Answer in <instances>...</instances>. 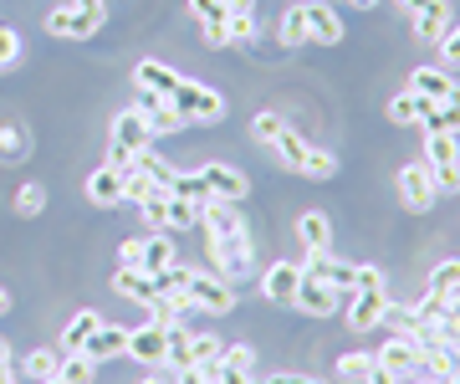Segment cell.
<instances>
[{
  "label": "cell",
  "mask_w": 460,
  "mask_h": 384,
  "mask_svg": "<svg viewBox=\"0 0 460 384\" xmlns=\"http://www.w3.org/2000/svg\"><path fill=\"white\" fill-rule=\"evenodd\" d=\"M292 308H302L307 317H332L338 308H343V298H338L328 282H317V277H307V272H302V287H296Z\"/></svg>",
  "instance_id": "cell-14"
},
{
  "label": "cell",
  "mask_w": 460,
  "mask_h": 384,
  "mask_svg": "<svg viewBox=\"0 0 460 384\" xmlns=\"http://www.w3.org/2000/svg\"><path fill=\"white\" fill-rule=\"evenodd\" d=\"M445 26H450V0H429L425 11L414 16V36H420V41H440Z\"/></svg>",
  "instance_id": "cell-26"
},
{
  "label": "cell",
  "mask_w": 460,
  "mask_h": 384,
  "mask_svg": "<svg viewBox=\"0 0 460 384\" xmlns=\"http://www.w3.org/2000/svg\"><path fill=\"white\" fill-rule=\"evenodd\" d=\"M220 359L235 364V369H246V374H256V349H251V344H235V349H226Z\"/></svg>",
  "instance_id": "cell-51"
},
{
  "label": "cell",
  "mask_w": 460,
  "mask_h": 384,
  "mask_svg": "<svg viewBox=\"0 0 460 384\" xmlns=\"http://www.w3.org/2000/svg\"><path fill=\"white\" fill-rule=\"evenodd\" d=\"M169 108H174L184 123H215V118H226V98L210 93L205 83H190V77H180V87L169 93Z\"/></svg>",
  "instance_id": "cell-2"
},
{
  "label": "cell",
  "mask_w": 460,
  "mask_h": 384,
  "mask_svg": "<svg viewBox=\"0 0 460 384\" xmlns=\"http://www.w3.org/2000/svg\"><path fill=\"white\" fill-rule=\"evenodd\" d=\"M190 16L205 26V41H210V47H230V41H226L230 0H190Z\"/></svg>",
  "instance_id": "cell-17"
},
{
  "label": "cell",
  "mask_w": 460,
  "mask_h": 384,
  "mask_svg": "<svg viewBox=\"0 0 460 384\" xmlns=\"http://www.w3.org/2000/svg\"><path fill=\"white\" fill-rule=\"evenodd\" d=\"M220 338H210V334H195L190 338V364H215V359H220Z\"/></svg>",
  "instance_id": "cell-47"
},
{
  "label": "cell",
  "mask_w": 460,
  "mask_h": 384,
  "mask_svg": "<svg viewBox=\"0 0 460 384\" xmlns=\"http://www.w3.org/2000/svg\"><path fill=\"white\" fill-rule=\"evenodd\" d=\"M113 292H118V298H128V302H148L154 292H159V282H154L148 272H138V267H123L113 277Z\"/></svg>",
  "instance_id": "cell-25"
},
{
  "label": "cell",
  "mask_w": 460,
  "mask_h": 384,
  "mask_svg": "<svg viewBox=\"0 0 460 384\" xmlns=\"http://www.w3.org/2000/svg\"><path fill=\"white\" fill-rule=\"evenodd\" d=\"M368 374H374V353H343V359H338V380L363 384Z\"/></svg>",
  "instance_id": "cell-41"
},
{
  "label": "cell",
  "mask_w": 460,
  "mask_h": 384,
  "mask_svg": "<svg viewBox=\"0 0 460 384\" xmlns=\"http://www.w3.org/2000/svg\"><path fill=\"white\" fill-rule=\"evenodd\" d=\"M420 123H425V134H460V108L450 98H445V103H425Z\"/></svg>",
  "instance_id": "cell-27"
},
{
  "label": "cell",
  "mask_w": 460,
  "mask_h": 384,
  "mask_svg": "<svg viewBox=\"0 0 460 384\" xmlns=\"http://www.w3.org/2000/svg\"><path fill=\"white\" fill-rule=\"evenodd\" d=\"M425 169L435 190H460V134H425Z\"/></svg>",
  "instance_id": "cell-3"
},
{
  "label": "cell",
  "mask_w": 460,
  "mask_h": 384,
  "mask_svg": "<svg viewBox=\"0 0 460 384\" xmlns=\"http://www.w3.org/2000/svg\"><path fill=\"white\" fill-rule=\"evenodd\" d=\"M348 5H353V11H374L378 0H348Z\"/></svg>",
  "instance_id": "cell-58"
},
{
  "label": "cell",
  "mask_w": 460,
  "mask_h": 384,
  "mask_svg": "<svg viewBox=\"0 0 460 384\" xmlns=\"http://www.w3.org/2000/svg\"><path fill=\"white\" fill-rule=\"evenodd\" d=\"M57 369H62V353H57V349H36V353H26L21 374H26L31 384H41V380H51Z\"/></svg>",
  "instance_id": "cell-34"
},
{
  "label": "cell",
  "mask_w": 460,
  "mask_h": 384,
  "mask_svg": "<svg viewBox=\"0 0 460 384\" xmlns=\"http://www.w3.org/2000/svg\"><path fill=\"white\" fill-rule=\"evenodd\" d=\"M226 41H230V47H251V41H256V16H251V11H230Z\"/></svg>",
  "instance_id": "cell-37"
},
{
  "label": "cell",
  "mask_w": 460,
  "mask_h": 384,
  "mask_svg": "<svg viewBox=\"0 0 460 384\" xmlns=\"http://www.w3.org/2000/svg\"><path fill=\"white\" fill-rule=\"evenodd\" d=\"M281 41H287V47H302V41H313V36H307V21H302V5H292V11L281 16Z\"/></svg>",
  "instance_id": "cell-43"
},
{
  "label": "cell",
  "mask_w": 460,
  "mask_h": 384,
  "mask_svg": "<svg viewBox=\"0 0 460 384\" xmlns=\"http://www.w3.org/2000/svg\"><path fill=\"white\" fill-rule=\"evenodd\" d=\"M102 21H108V5L102 0H66V5H57L47 16V31L57 41H87Z\"/></svg>",
  "instance_id": "cell-1"
},
{
  "label": "cell",
  "mask_w": 460,
  "mask_h": 384,
  "mask_svg": "<svg viewBox=\"0 0 460 384\" xmlns=\"http://www.w3.org/2000/svg\"><path fill=\"white\" fill-rule=\"evenodd\" d=\"M435 47H440L445 72H460V21H450V26H445V36L435 41Z\"/></svg>",
  "instance_id": "cell-42"
},
{
  "label": "cell",
  "mask_w": 460,
  "mask_h": 384,
  "mask_svg": "<svg viewBox=\"0 0 460 384\" xmlns=\"http://www.w3.org/2000/svg\"><path fill=\"white\" fill-rule=\"evenodd\" d=\"M144 384H174V380H169V374H148Z\"/></svg>",
  "instance_id": "cell-60"
},
{
  "label": "cell",
  "mask_w": 460,
  "mask_h": 384,
  "mask_svg": "<svg viewBox=\"0 0 460 384\" xmlns=\"http://www.w3.org/2000/svg\"><path fill=\"white\" fill-rule=\"evenodd\" d=\"M169 195H180V201H195V205H205L210 195H205V180L199 174H174V184H169Z\"/></svg>",
  "instance_id": "cell-44"
},
{
  "label": "cell",
  "mask_w": 460,
  "mask_h": 384,
  "mask_svg": "<svg viewBox=\"0 0 460 384\" xmlns=\"http://www.w3.org/2000/svg\"><path fill=\"white\" fill-rule=\"evenodd\" d=\"M205 369H210V380H215V384H256V374H246V369L226 364V359H215V364H205Z\"/></svg>",
  "instance_id": "cell-48"
},
{
  "label": "cell",
  "mask_w": 460,
  "mask_h": 384,
  "mask_svg": "<svg viewBox=\"0 0 460 384\" xmlns=\"http://www.w3.org/2000/svg\"><path fill=\"white\" fill-rule=\"evenodd\" d=\"M450 87H456V77H450L445 67H414L410 72V93H420L425 103H445Z\"/></svg>",
  "instance_id": "cell-22"
},
{
  "label": "cell",
  "mask_w": 460,
  "mask_h": 384,
  "mask_svg": "<svg viewBox=\"0 0 460 384\" xmlns=\"http://www.w3.org/2000/svg\"><path fill=\"white\" fill-rule=\"evenodd\" d=\"M148 144H154V134H148V123L138 113H118L113 118V134H108V165L113 169H128L133 165V154H144Z\"/></svg>",
  "instance_id": "cell-4"
},
{
  "label": "cell",
  "mask_w": 460,
  "mask_h": 384,
  "mask_svg": "<svg viewBox=\"0 0 460 384\" xmlns=\"http://www.w3.org/2000/svg\"><path fill=\"white\" fill-rule=\"evenodd\" d=\"M159 184L148 180L144 169H123V205H133V201H148Z\"/></svg>",
  "instance_id": "cell-39"
},
{
  "label": "cell",
  "mask_w": 460,
  "mask_h": 384,
  "mask_svg": "<svg viewBox=\"0 0 460 384\" xmlns=\"http://www.w3.org/2000/svg\"><path fill=\"white\" fill-rule=\"evenodd\" d=\"M281 129H287V118H281V113H256V118H251V138H256V144H271Z\"/></svg>",
  "instance_id": "cell-45"
},
{
  "label": "cell",
  "mask_w": 460,
  "mask_h": 384,
  "mask_svg": "<svg viewBox=\"0 0 460 384\" xmlns=\"http://www.w3.org/2000/svg\"><path fill=\"white\" fill-rule=\"evenodd\" d=\"M87 201L93 205H123V169L98 165L87 174Z\"/></svg>",
  "instance_id": "cell-20"
},
{
  "label": "cell",
  "mask_w": 460,
  "mask_h": 384,
  "mask_svg": "<svg viewBox=\"0 0 460 384\" xmlns=\"http://www.w3.org/2000/svg\"><path fill=\"white\" fill-rule=\"evenodd\" d=\"M296 241H302V251H307V256L332 251V220L323 216V210H307V216L296 220Z\"/></svg>",
  "instance_id": "cell-21"
},
{
  "label": "cell",
  "mask_w": 460,
  "mask_h": 384,
  "mask_svg": "<svg viewBox=\"0 0 460 384\" xmlns=\"http://www.w3.org/2000/svg\"><path fill=\"white\" fill-rule=\"evenodd\" d=\"M190 328H184V323H174V328H169V353H164V369H190Z\"/></svg>",
  "instance_id": "cell-36"
},
{
  "label": "cell",
  "mask_w": 460,
  "mask_h": 384,
  "mask_svg": "<svg viewBox=\"0 0 460 384\" xmlns=\"http://www.w3.org/2000/svg\"><path fill=\"white\" fill-rule=\"evenodd\" d=\"M271 149H277L281 169H292V174H302V169H307V154H313V144H307V138L296 134L292 123H287V129H281V134L271 138Z\"/></svg>",
  "instance_id": "cell-23"
},
{
  "label": "cell",
  "mask_w": 460,
  "mask_h": 384,
  "mask_svg": "<svg viewBox=\"0 0 460 384\" xmlns=\"http://www.w3.org/2000/svg\"><path fill=\"white\" fill-rule=\"evenodd\" d=\"M0 364H11V349H5V338H0Z\"/></svg>",
  "instance_id": "cell-61"
},
{
  "label": "cell",
  "mask_w": 460,
  "mask_h": 384,
  "mask_svg": "<svg viewBox=\"0 0 460 384\" xmlns=\"http://www.w3.org/2000/svg\"><path fill=\"white\" fill-rule=\"evenodd\" d=\"M98 323H102V317L93 313V308L72 317V323H66V334H62V353H83V349H87V338L98 334Z\"/></svg>",
  "instance_id": "cell-29"
},
{
  "label": "cell",
  "mask_w": 460,
  "mask_h": 384,
  "mask_svg": "<svg viewBox=\"0 0 460 384\" xmlns=\"http://www.w3.org/2000/svg\"><path fill=\"white\" fill-rule=\"evenodd\" d=\"M420 113H425V98L420 93H399L389 103V123H420Z\"/></svg>",
  "instance_id": "cell-38"
},
{
  "label": "cell",
  "mask_w": 460,
  "mask_h": 384,
  "mask_svg": "<svg viewBox=\"0 0 460 384\" xmlns=\"http://www.w3.org/2000/svg\"><path fill=\"white\" fill-rule=\"evenodd\" d=\"M164 195H169V190H164ZM190 226H199V205L169 195V201H164V231H190Z\"/></svg>",
  "instance_id": "cell-32"
},
{
  "label": "cell",
  "mask_w": 460,
  "mask_h": 384,
  "mask_svg": "<svg viewBox=\"0 0 460 384\" xmlns=\"http://www.w3.org/2000/svg\"><path fill=\"white\" fill-rule=\"evenodd\" d=\"M123 349H128V328L123 323H98V334L87 338V359L93 364H108V359H123Z\"/></svg>",
  "instance_id": "cell-18"
},
{
  "label": "cell",
  "mask_w": 460,
  "mask_h": 384,
  "mask_svg": "<svg viewBox=\"0 0 460 384\" xmlns=\"http://www.w3.org/2000/svg\"><path fill=\"white\" fill-rule=\"evenodd\" d=\"M133 359V364L144 369H164V353H169V328L164 323H154L148 317L144 328H128V349H123Z\"/></svg>",
  "instance_id": "cell-10"
},
{
  "label": "cell",
  "mask_w": 460,
  "mask_h": 384,
  "mask_svg": "<svg viewBox=\"0 0 460 384\" xmlns=\"http://www.w3.org/2000/svg\"><path fill=\"white\" fill-rule=\"evenodd\" d=\"M302 272H307V277H317V282H328L338 298H353V272H358V267H353V262H338L332 251L307 256V262H302Z\"/></svg>",
  "instance_id": "cell-13"
},
{
  "label": "cell",
  "mask_w": 460,
  "mask_h": 384,
  "mask_svg": "<svg viewBox=\"0 0 460 384\" xmlns=\"http://www.w3.org/2000/svg\"><path fill=\"white\" fill-rule=\"evenodd\" d=\"M302 287V262H271L261 277V298L266 302H292Z\"/></svg>",
  "instance_id": "cell-16"
},
{
  "label": "cell",
  "mask_w": 460,
  "mask_h": 384,
  "mask_svg": "<svg viewBox=\"0 0 460 384\" xmlns=\"http://www.w3.org/2000/svg\"><path fill=\"white\" fill-rule=\"evenodd\" d=\"M374 364H378V369H389L399 384L425 380V353L414 349V338H410V334H394V338H389V344L374 353Z\"/></svg>",
  "instance_id": "cell-6"
},
{
  "label": "cell",
  "mask_w": 460,
  "mask_h": 384,
  "mask_svg": "<svg viewBox=\"0 0 460 384\" xmlns=\"http://www.w3.org/2000/svg\"><path fill=\"white\" fill-rule=\"evenodd\" d=\"M118 256H123V267H138V256H144V236H128V241L118 246Z\"/></svg>",
  "instance_id": "cell-52"
},
{
  "label": "cell",
  "mask_w": 460,
  "mask_h": 384,
  "mask_svg": "<svg viewBox=\"0 0 460 384\" xmlns=\"http://www.w3.org/2000/svg\"><path fill=\"white\" fill-rule=\"evenodd\" d=\"M174 384H215V380H210V369H205V364H190V369L174 374Z\"/></svg>",
  "instance_id": "cell-53"
},
{
  "label": "cell",
  "mask_w": 460,
  "mask_h": 384,
  "mask_svg": "<svg viewBox=\"0 0 460 384\" xmlns=\"http://www.w3.org/2000/svg\"><path fill=\"white\" fill-rule=\"evenodd\" d=\"M302 21H307V36H313L317 47H338L343 41V21H338V11H332L328 0H307Z\"/></svg>",
  "instance_id": "cell-15"
},
{
  "label": "cell",
  "mask_w": 460,
  "mask_h": 384,
  "mask_svg": "<svg viewBox=\"0 0 460 384\" xmlns=\"http://www.w3.org/2000/svg\"><path fill=\"white\" fill-rule=\"evenodd\" d=\"M41 210H47V190H41V184H21V190H16V216H26V220H31V216H41Z\"/></svg>",
  "instance_id": "cell-40"
},
{
  "label": "cell",
  "mask_w": 460,
  "mask_h": 384,
  "mask_svg": "<svg viewBox=\"0 0 460 384\" xmlns=\"http://www.w3.org/2000/svg\"><path fill=\"white\" fill-rule=\"evenodd\" d=\"M133 113L148 123V134H180V129H190V123L169 108V98H159V93L144 87V83H133Z\"/></svg>",
  "instance_id": "cell-8"
},
{
  "label": "cell",
  "mask_w": 460,
  "mask_h": 384,
  "mask_svg": "<svg viewBox=\"0 0 460 384\" xmlns=\"http://www.w3.org/2000/svg\"><path fill=\"white\" fill-rule=\"evenodd\" d=\"M210 262H215V272H220L226 282H241V277H251V272H256V246H251L246 231L215 236V241H210Z\"/></svg>",
  "instance_id": "cell-5"
},
{
  "label": "cell",
  "mask_w": 460,
  "mask_h": 384,
  "mask_svg": "<svg viewBox=\"0 0 460 384\" xmlns=\"http://www.w3.org/2000/svg\"><path fill=\"white\" fill-rule=\"evenodd\" d=\"M261 384H328V380H313V374H271Z\"/></svg>",
  "instance_id": "cell-54"
},
{
  "label": "cell",
  "mask_w": 460,
  "mask_h": 384,
  "mask_svg": "<svg viewBox=\"0 0 460 384\" xmlns=\"http://www.w3.org/2000/svg\"><path fill=\"white\" fill-rule=\"evenodd\" d=\"M435 180H429V169H425V159L420 165H404L399 169V201H404V210H414V216H425L429 205H435Z\"/></svg>",
  "instance_id": "cell-12"
},
{
  "label": "cell",
  "mask_w": 460,
  "mask_h": 384,
  "mask_svg": "<svg viewBox=\"0 0 460 384\" xmlns=\"http://www.w3.org/2000/svg\"><path fill=\"white\" fill-rule=\"evenodd\" d=\"M429 298H450V292H460V262L450 256V262H440V267L429 272V282H425Z\"/></svg>",
  "instance_id": "cell-35"
},
{
  "label": "cell",
  "mask_w": 460,
  "mask_h": 384,
  "mask_svg": "<svg viewBox=\"0 0 460 384\" xmlns=\"http://www.w3.org/2000/svg\"><path fill=\"white\" fill-rule=\"evenodd\" d=\"M11 313V292H5V287H0V317Z\"/></svg>",
  "instance_id": "cell-59"
},
{
  "label": "cell",
  "mask_w": 460,
  "mask_h": 384,
  "mask_svg": "<svg viewBox=\"0 0 460 384\" xmlns=\"http://www.w3.org/2000/svg\"><path fill=\"white\" fill-rule=\"evenodd\" d=\"M0 384H16V369L11 364H0Z\"/></svg>",
  "instance_id": "cell-57"
},
{
  "label": "cell",
  "mask_w": 460,
  "mask_h": 384,
  "mask_svg": "<svg viewBox=\"0 0 460 384\" xmlns=\"http://www.w3.org/2000/svg\"><path fill=\"white\" fill-rule=\"evenodd\" d=\"M302 174H307V180H332V174H338V159H332L328 149H317V144H313V154H307V169H302Z\"/></svg>",
  "instance_id": "cell-46"
},
{
  "label": "cell",
  "mask_w": 460,
  "mask_h": 384,
  "mask_svg": "<svg viewBox=\"0 0 460 384\" xmlns=\"http://www.w3.org/2000/svg\"><path fill=\"white\" fill-rule=\"evenodd\" d=\"M164 190H154L148 201H138V210H144V220H148V231H164Z\"/></svg>",
  "instance_id": "cell-50"
},
{
  "label": "cell",
  "mask_w": 460,
  "mask_h": 384,
  "mask_svg": "<svg viewBox=\"0 0 460 384\" xmlns=\"http://www.w3.org/2000/svg\"><path fill=\"white\" fill-rule=\"evenodd\" d=\"M184 298H190V308L220 317V313H230V308H235V287H230L226 277H210V272H190Z\"/></svg>",
  "instance_id": "cell-7"
},
{
  "label": "cell",
  "mask_w": 460,
  "mask_h": 384,
  "mask_svg": "<svg viewBox=\"0 0 460 384\" xmlns=\"http://www.w3.org/2000/svg\"><path fill=\"white\" fill-rule=\"evenodd\" d=\"M199 226L210 231V241H215V236L246 231V220H241V210H235L230 201H205V205H199Z\"/></svg>",
  "instance_id": "cell-19"
},
{
  "label": "cell",
  "mask_w": 460,
  "mask_h": 384,
  "mask_svg": "<svg viewBox=\"0 0 460 384\" xmlns=\"http://www.w3.org/2000/svg\"><path fill=\"white\" fill-rule=\"evenodd\" d=\"M384 317H389V292H384V287H358V292L348 298V328H353V334H368Z\"/></svg>",
  "instance_id": "cell-11"
},
{
  "label": "cell",
  "mask_w": 460,
  "mask_h": 384,
  "mask_svg": "<svg viewBox=\"0 0 460 384\" xmlns=\"http://www.w3.org/2000/svg\"><path fill=\"white\" fill-rule=\"evenodd\" d=\"M199 180H205V195L210 201H230V205H241L251 195V180L241 174L235 165H220V159H210V165H199L195 169Z\"/></svg>",
  "instance_id": "cell-9"
},
{
  "label": "cell",
  "mask_w": 460,
  "mask_h": 384,
  "mask_svg": "<svg viewBox=\"0 0 460 384\" xmlns=\"http://www.w3.org/2000/svg\"><path fill=\"white\" fill-rule=\"evenodd\" d=\"M133 83H144V87H154L159 98H169V93L180 87V72H169L164 62H138V67H133Z\"/></svg>",
  "instance_id": "cell-28"
},
{
  "label": "cell",
  "mask_w": 460,
  "mask_h": 384,
  "mask_svg": "<svg viewBox=\"0 0 460 384\" xmlns=\"http://www.w3.org/2000/svg\"><path fill=\"white\" fill-rule=\"evenodd\" d=\"M41 384H62V380H57V374H51V380H41Z\"/></svg>",
  "instance_id": "cell-62"
},
{
  "label": "cell",
  "mask_w": 460,
  "mask_h": 384,
  "mask_svg": "<svg viewBox=\"0 0 460 384\" xmlns=\"http://www.w3.org/2000/svg\"><path fill=\"white\" fill-rule=\"evenodd\" d=\"M16 62H21V36L16 26H0V72L16 67Z\"/></svg>",
  "instance_id": "cell-49"
},
{
  "label": "cell",
  "mask_w": 460,
  "mask_h": 384,
  "mask_svg": "<svg viewBox=\"0 0 460 384\" xmlns=\"http://www.w3.org/2000/svg\"><path fill=\"white\" fill-rule=\"evenodd\" d=\"M164 267H174V241H169V231H148L144 236V256H138V272L159 277Z\"/></svg>",
  "instance_id": "cell-24"
},
{
  "label": "cell",
  "mask_w": 460,
  "mask_h": 384,
  "mask_svg": "<svg viewBox=\"0 0 460 384\" xmlns=\"http://www.w3.org/2000/svg\"><path fill=\"white\" fill-rule=\"evenodd\" d=\"M57 380H62V384H93V380H98V364H93L87 353H62Z\"/></svg>",
  "instance_id": "cell-33"
},
{
  "label": "cell",
  "mask_w": 460,
  "mask_h": 384,
  "mask_svg": "<svg viewBox=\"0 0 460 384\" xmlns=\"http://www.w3.org/2000/svg\"><path fill=\"white\" fill-rule=\"evenodd\" d=\"M128 169H144L148 180L159 184V190H169V184H174V174H180V169L164 159V154H154V144H148L144 154H133V165H128Z\"/></svg>",
  "instance_id": "cell-30"
},
{
  "label": "cell",
  "mask_w": 460,
  "mask_h": 384,
  "mask_svg": "<svg viewBox=\"0 0 460 384\" xmlns=\"http://www.w3.org/2000/svg\"><path fill=\"white\" fill-rule=\"evenodd\" d=\"M62 5H66V0H62Z\"/></svg>",
  "instance_id": "cell-63"
},
{
  "label": "cell",
  "mask_w": 460,
  "mask_h": 384,
  "mask_svg": "<svg viewBox=\"0 0 460 384\" xmlns=\"http://www.w3.org/2000/svg\"><path fill=\"white\" fill-rule=\"evenodd\" d=\"M399 5H404V11H410V16H420V11H425L429 0H399Z\"/></svg>",
  "instance_id": "cell-56"
},
{
  "label": "cell",
  "mask_w": 460,
  "mask_h": 384,
  "mask_svg": "<svg viewBox=\"0 0 460 384\" xmlns=\"http://www.w3.org/2000/svg\"><path fill=\"white\" fill-rule=\"evenodd\" d=\"M31 154V138L21 123H0V165H21Z\"/></svg>",
  "instance_id": "cell-31"
},
{
  "label": "cell",
  "mask_w": 460,
  "mask_h": 384,
  "mask_svg": "<svg viewBox=\"0 0 460 384\" xmlns=\"http://www.w3.org/2000/svg\"><path fill=\"white\" fill-rule=\"evenodd\" d=\"M363 384H399V380H394V374H389V369H378V364H374V374H368V380H363Z\"/></svg>",
  "instance_id": "cell-55"
}]
</instances>
